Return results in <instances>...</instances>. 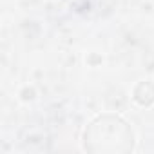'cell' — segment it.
Wrapping results in <instances>:
<instances>
[{"instance_id":"obj_1","label":"cell","mask_w":154,"mask_h":154,"mask_svg":"<svg viewBox=\"0 0 154 154\" xmlns=\"http://www.w3.org/2000/svg\"><path fill=\"white\" fill-rule=\"evenodd\" d=\"M84 149L93 154H127L134 149V132L122 116L100 114L84 131Z\"/></svg>"},{"instance_id":"obj_2","label":"cell","mask_w":154,"mask_h":154,"mask_svg":"<svg viewBox=\"0 0 154 154\" xmlns=\"http://www.w3.org/2000/svg\"><path fill=\"white\" fill-rule=\"evenodd\" d=\"M132 94H134V96H132L134 102L140 103V105H143V107L154 103V82H150V80L140 82V84L134 87V93H132Z\"/></svg>"}]
</instances>
